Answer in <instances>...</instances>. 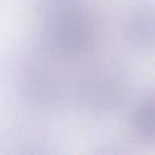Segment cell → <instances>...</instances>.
Returning <instances> with one entry per match:
<instances>
[{
	"label": "cell",
	"mask_w": 155,
	"mask_h": 155,
	"mask_svg": "<svg viewBox=\"0 0 155 155\" xmlns=\"http://www.w3.org/2000/svg\"><path fill=\"white\" fill-rule=\"evenodd\" d=\"M40 26L43 46L49 53L65 59L90 53L99 37L94 15L81 2L46 0Z\"/></svg>",
	"instance_id": "6da1fadb"
},
{
	"label": "cell",
	"mask_w": 155,
	"mask_h": 155,
	"mask_svg": "<svg viewBox=\"0 0 155 155\" xmlns=\"http://www.w3.org/2000/svg\"><path fill=\"white\" fill-rule=\"evenodd\" d=\"M129 94V78L113 62H101L85 70L74 85V97L91 114H110L119 110Z\"/></svg>",
	"instance_id": "7a4b0ae2"
},
{
	"label": "cell",
	"mask_w": 155,
	"mask_h": 155,
	"mask_svg": "<svg viewBox=\"0 0 155 155\" xmlns=\"http://www.w3.org/2000/svg\"><path fill=\"white\" fill-rule=\"evenodd\" d=\"M17 85L23 101L37 110L53 108L64 94L59 74L50 64L40 59H31L20 68Z\"/></svg>",
	"instance_id": "3957f363"
},
{
	"label": "cell",
	"mask_w": 155,
	"mask_h": 155,
	"mask_svg": "<svg viewBox=\"0 0 155 155\" xmlns=\"http://www.w3.org/2000/svg\"><path fill=\"white\" fill-rule=\"evenodd\" d=\"M123 32L128 44L132 49L141 53H149L153 50L155 15L150 2H141L128 12L125 18Z\"/></svg>",
	"instance_id": "277c9868"
},
{
	"label": "cell",
	"mask_w": 155,
	"mask_h": 155,
	"mask_svg": "<svg viewBox=\"0 0 155 155\" xmlns=\"http://www.w3.org/2000/svg\"><path fill=\"white\" fill-rule=\"evenodd\" d=\"M131 125L134 131L146 141H152L155 137L153 122V96H143L131 111Z\"/></svg>",
	"instance_id": "5b68a950"
},
{
	"label": "cell",
	"mask_w": 155,
	"mask_h": 155,
	"mask_svg": "<svg viewBox=\"0 0 155 155\" xmlns=\"http://www.w3.org/2000/svg\"><path fill=\"white\" fill-rule=\"evenodd\" d=\"M62 2H81V0H62Z\"/></svg>",
	"instance_id": "8992f818"
}]
</instances>
